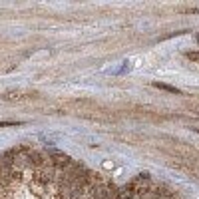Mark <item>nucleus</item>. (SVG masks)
<instances>
[{"label": "nucleus", "mask_w": 199, "mask_h": 199, "mask_svg": "<svg viewBox=\"0 0 199 199\" xmlns=\"http://www.w3.org/2000/svg\"><path fill=\"white\" fill-rule=\"evenodd\" d=\"M193 132H197V133H199V128H193Z\"/></svg>", "instance_id": "obj_6"}, {"label": "nucleus", "mask_w": 199, "mask_h": 199, "mask_svg": "<svg viewBox=\"0 0 199 199\" xmlns=\"http://www.w3.org/2000/svg\"><path fill=\"white\" fill-rule=\"evenodd\" d=\"M185 58L191 62H195V64H199V50H193V52H187L185 54Z\"/></svg>", "instance_id": "obj_3"}, {"label": "nucleus", "mask_w": 199, "mask_h": 199, "mask_svg": "<svg viewBox=\"0 0 199 199\" xmlns=\"http://www.w3.org/2000/svg\"><path fill=\"white\" fill-rule=\"evenodd\" d=\"M197 42H199V34H197Z\"/></svg>", "instance_id": "obj_7"}, {"label": "nucleus", "mask_w": 199, "mask_h": 199, "mask_svg": "<svg viewBox=\"0 0 199 199\" xmlns=\"http://www.w3.org/2000/svg\"><path fill=\"white\" fill-rule=\"evenodd\" d=\"M38 98H40L38 92H20V90L4 92L0 96V100H4V102H30V100H38Z\"/></svg>", "instance_id": "obj_1"}, {"label": "nucleus", "mask_w": 199, "mask_h": 199, "mask_svg": "<svg viewBox=\"0 0 199 199\" xmlns=\"http://www.w3.org/2000/svg\"><path fill=\"white\" fill-rule=\"evenodd\" d=\"M153 88H157V90H163V92H167V94H175V96H181V94H183L179 88H175V86H169V84H163V82H153Z\"/></svg>", "instance_id": "obj_2"}, {"label": "nucleus", "mask_w": 199, "mask_h": 199, "mask_svg": "<svg viewBox=\"0 0 199 199\" xmlns=\"http://www.w3.org/2000/svg\"><path fill=\"white\" fill-rule=\"evenodd\" d=\"M183 12H189V14H199V8H185Z\"/></svg>", "instance_id": "obj_5"}, {"label": "nucleus", "mask_w": 199, "mask_h": 199, "mask_svg": "<svg viewBox=\"0 0 199 199\" xmlns=\"http://www.w3.org/2000/svg\"><path fill=\"white\" fill-rule=\"evenodd\" d=\"M18 123H14V122H0V128H16Z\"/></svg>", "instance_id": "obj_4"}]
</instances>
